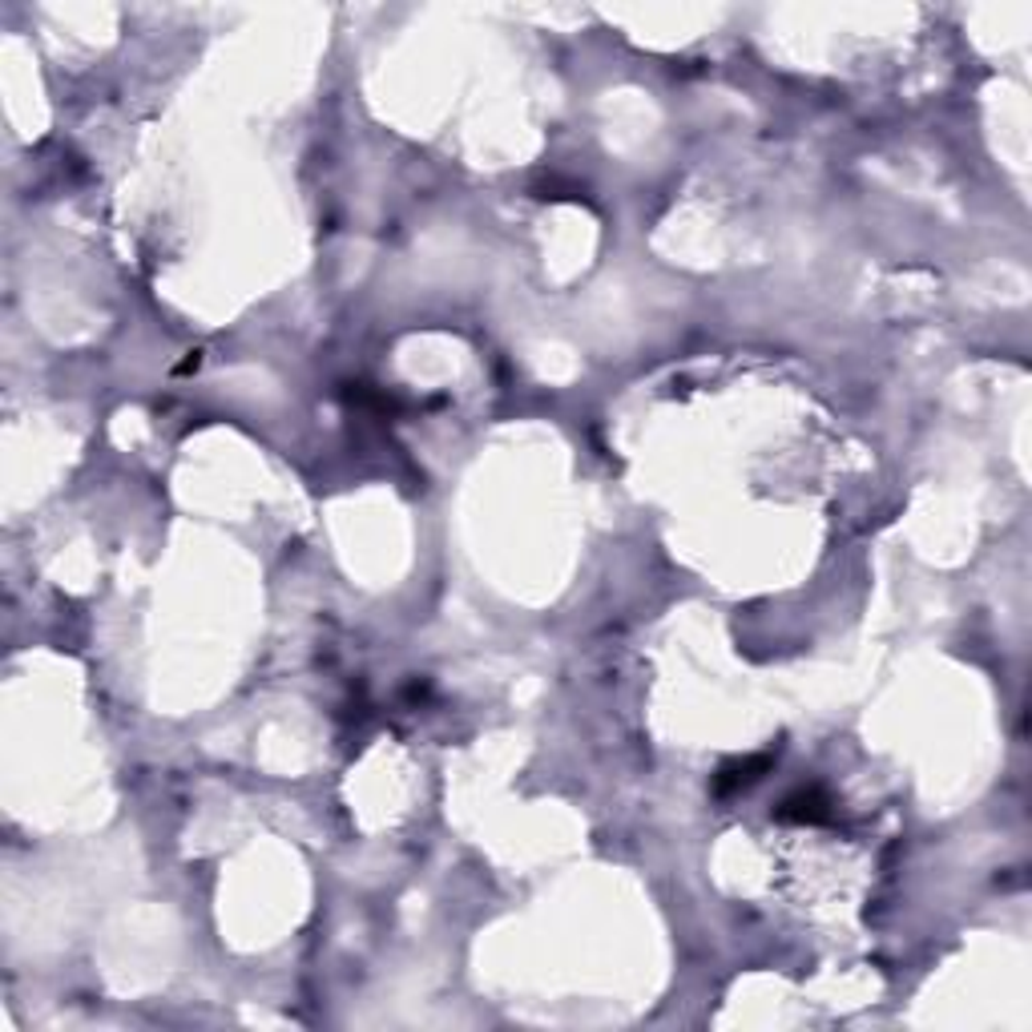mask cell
<instances>
[{
	"instance_id": "6da1fadb",
	"label": "cell",
	"mask_w": 1032,
	"mask_h": 1032,
	"mask_svg": "<svg viewBox=\"0 0 1032 1032\" xmlns=\"http://www.w3.org/2000/svg\"><path fill=\"white\" fill-rule=\"evenodd\" d=\"M779 819L786 823H827L831 819V798L823 795L819 786H803L795 795H786L779 803Z\"/></svg>"
},
{
	"instance_id": "7a4b0ae2",
	"label": "cell",
	"mask_w": 1032,
	"mask_h": 1032,
	"mask_svg": "<svg viewBox=\"0 0 1032 1032\" xmlns=\"http://www.w3.org/2000/svg\"><path fill=\"white\" fill-rule=\"evenodd\" d=\"M771 771V755H750V759H738V762H726L718 771V779H714V791L718 795H730V791H747V786H755L762 779V774Z\"/></svg>"
}]
</instances>
